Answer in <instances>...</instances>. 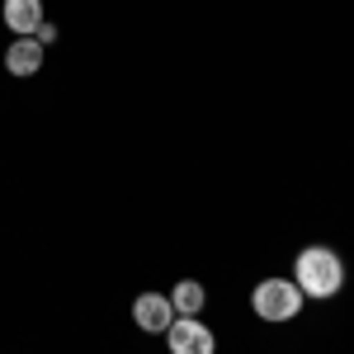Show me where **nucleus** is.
<instances>
[{"label": "nucleus", "instance_id": "nucleus-1", "mask_svg": "<svg viewBox=\"0 0 354 354\" xmlns=\"http://www.w3.org/2000/svg\"><path fill=\"white\" fill-rule=\"evenodd\" d=\"M293 283L302 288V298H335L345 288V260L326 245H307L298 255V279Z\"/></svg>", "mask_w": 354, "mask_h": 354}, {"label": "nucleus", "instance_id": "nucleus-2", "mask_svg": "<svg viewBox=\"0 0 354 354\" xmlns=\"http://www.w3.org/2000/svg\"><path fill=\"white\" fill-rule=\"evenodd\" d=\"M250 307L260 322H293L302 312V288L293 279H265L255 293H250Z\"/></svg>", "mask_w": 354, "mask_h": 354}, {"label": "nucleus", "instance_id": "nucleus-3", "mask_svg": "<svg viewBox=\"0 0 354 354\" xmlns=\"http://www.w3.org/2000/svg\"><path fill=\"white\" fill-rule=\"evenodd\" d=\"M165 340H170V354H213V330L203 326L198 317H175L170 330H165Z\"/></svg>", "mask_w": 354, "mask_h": 354}, {"label": "nucleus", "instance_id": "nucleus-4", "mask_svg": "<svg viewBox=\"0 0 354 354\" xmlns=\"http://www.w3.org/2000/svg\"><path fill=\"white\" fill-rule=\"evenodd\" d=\"M133 322L142 330H151V335H165V330H170V322H175V307H170V298H165V293H137Z\"/></svg>", "mask_w": 354, "mask_h": 354}, {"label": "nucleus", "instance_id": "nucleus-5", "mask_svg": "<svg viewBox=\"0 0 354 354\" xmlns=\"http://www.w3.org/2000/svg\"><path fill=\"white\" fill-rule=\"evenodd\" d=\"M5 66H10V76H33L43 66V43L38 38H15L5 48Z\"/></svg>", "mask_w": 354, "mask_h": 354}, {"label": "nucleus", "instance_id": "nucleus-6", "mask_svg": "<svg viewBox=\"0 0 354 354\" xmlns=\"http://www.w3.org/2000/svg\"><path fill=\"white\" fill-rule=\"evenodd\" d=\"M38 24H43V0H5V28H15L19 38H33Z\"/></svg>", "mask_w": 354, "mask_h": 354}, {"label": "nucleus", "instance_id": "nucleus-7", "mask_svg": "<svg viewBox=\"0 0 354 354\" xmlns=\"http://www.w3.org/2000/svg\"><path fill=\"white\" fill-rule=\"evenodd\" d=\"M170 307H175V317H198V307H203V283H175V293H170Z\"/></svg>", "mask_w": 354, "mask_h": 354}, {"label": "nucleus", "instance_id": "nucleus-8", "mask_svg": "<svg viewBox=\"0 0 354 354\" xmlns=\"http://www.w3.org/2000/svg\"><path fill=\"white\" fill-rule=\"evenodd\" d=\"M33 38H38V43H43V48H48V43H57V28L48 24V19H43V24L33 28Z\"/></svg>", "mask_w": 354, "mask_h": 354}]
</instances>
